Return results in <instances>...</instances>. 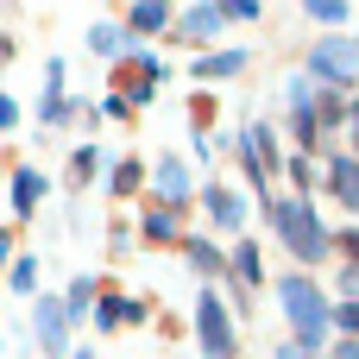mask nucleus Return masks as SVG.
Returning <instances> with one entry per match:
<instances>
[{"label": "nucleus", "mask_w": 359, "mask_h": 359, "mask_svg": "<svg viewBox=\"0 0 359 359\" xmlns=\"http://www.w3.org/2000/svg\"><path fill=\"white\" fill-rule=\"evenodd\" d=\"M334 189H341V196L359 208V170H353V164H334Z\"/></svg>", "instance_id": "nucleus-4"}, {"label": "nucleus", "mask_w": 359, "mask_h": 359, "mask_svg": "<svg viewBox=\"0 0 359 359\" xmlns=\"http://www.w3.org/2000/svg\"><path fill=\"white\" fill-rule=\"evenodd\" d=\"M202 341H208V353H215V359H227V316H221L215 297H202Z\"/></svg>", "instance_id": "nucleus-3"}, {"label": "nucleus", "mask_w": 359, "mask_h": 359, "mask_svg": "<svg viewBox=\"0 0 359 359\" xmlns=\"http://www.w3.org/2000/svg\"><path fill=\"white\" fill-rule=\"evenodd\" d=\"M233 265H240V278H259V252H252V246H240V259H233Z\"/></svg>", "instance_id": "nucleus-7"}, {"label": "nucleus", "mask_w": 359, "mask_h": 359, "mask_svg": "<svg viewBox=\"0 0 359 359\" xmlns=\"http://www.w3.org/2000/svg\"><path fill=\"white\" fill-rule=\"evenodd\" d=\"M284 303H290L297 328L316 341V334H322V322H328V316H322V297H316V290H303V284H284Z\"/></svg>", "instance_id": "nucleus-2"}, {"label": "nucleus", "mask_w": 359, "mask_h": 359, "mask_svg": "<svg viewBox=\"0 0 359 359\" xmlns=\"http://www.w3.org/2000/svg\"><path fill=\"white\" fill-rule=\"evenodd\" d=\"M145 76H151V69H139V63H126V69H120V88H126V95H145Z\"/></svg>", "instance_id": "nucleus-5"}, {"label": "nucleus", "mask_w": 359, "mask_h": 359, "mask_svg": "<svg viewBox=\"0 0 359 359\" xmlns=\"http://www.w3.org/2000/svg\"><path fill=\"white\" fill-rule=\"evenodd\" d=\"M114 189H120V196L139 189V164H120V170H114Z\"/></svg>", "instance_id": "nucleus-6"}, {"label": "nucleus", "mask_w": 359, "mask_h": 359, "mask_svg": "<svg viewBox=\"0 0 359 359\" xmlns=\"http://www.w3.org/2000/svg\"><path fill=\"white\" fill-rule=\"evenodd\" d=\"M347 252H353V259H359V233H347Z\"/></svg>", "instance_id": "nucleus-8"}, {"label": "nucleus", "mask_w": 359, "mask_h": 359, "mask_svg": "<svg viewBox=\"0 0 359 359\" xmlns=\"http://www.w3.org/2000/svg\"><path fill=\"white\" fill-rule=\"evenodd\" d=\"M341 359H359V347H341Z\"/></svg>", "instance_id": "nucleus-9"}, {"label": "nucleus", "mask_w": 359, "mask_h": 359, "mask_svg": "<svg viewBox=\"0 0 359 359\" xmlns=\"http://www.w3.org/2000/svg\"><path fill=\"white\" fill-rule=\"evenodd\" d=\"M278 227L290 233V246H297L303 259H322V252H328V240H322L316 215H303V208H278Z\"/></svg>", "instance_id": "nucleus-1"}]
</instances>
